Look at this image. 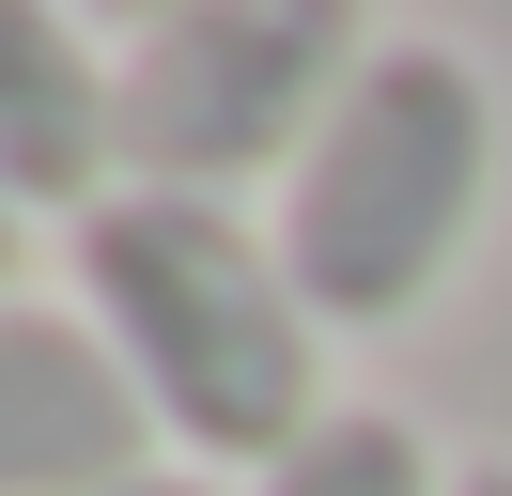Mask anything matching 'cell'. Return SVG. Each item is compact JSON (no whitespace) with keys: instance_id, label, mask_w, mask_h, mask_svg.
Here are the masks:
<instances>
[{"instance_id":"1","label":"cell","mask_w":512,"mask_h":496,"mask_svg":"<svg viewBox=\"0 0 512 496\" xmlns=\"http://www.w3.org/2000/svg\"><path fill=\"white\" fill-rule=\"evenodd\" d=\"M78 326L109 341V372L140 388L171 465L202 481H264L280 450H311L326 403V326L295 295L280 233L249 202H156L125 186L109 217H78Z\"/></svg>"},{"instance_id":"2","label":"cell","mask_w":512,"mask_h":496,"mask_svg":"<svg viewBox=\"0 0 512 496\" xmlns=\"http://www.w3.org/2000/svg\"><path fill=\"white\" fill-rule=\"evenodd\" d=\"M497 171H512V124H497L481 47H450V31H373L357 93L326 109V140L295 155V186L264 202L311 326L326 341H404L419 310L481 264Z\"/></svg>"},{"instance_id":"3","label":"cell","mask_w":512,"mask_h":496,"mask_svg":"<svg viewBox=\"0 0 512 496\" xmlns=\"http://www.w3.org/2000/svg\"><path fill=\"white\" fill-rule=\"evenodd\" d=\"M373 31L342 0H171L125 31V186L156 202H280Z\"/></svg>"},{"instance_id":"4","label":"cell","mask_w":512,"mask_h":496,"mask_svg":"<svg viewBox=\"0 0 512 496\" xmlns=\"http://www.w3.org/2000/svg\"><path fill=\"white\" fill-rule=\"evenodd\" d=\"M156 450V419H140V388L109 372V341L78 326V295H0V496H109L140 481Z\"/></svg>"},{"instance_id":"5","label":"cell","mask_w":512,"mask_h":496,"mask_svg":"<svg viewBox=\"0 0 512 496\" xmlns=\"http://www.w3.org/2000/svg\"><path fill=\"white\" fill-rule=\"evenodd\" d=\"M0 202L63 233L125 202V47L47 0H0Z\"/></svg>"},{"instance_id":"6","label":"cell","mask_w":512,"mask_h":496,"mask_svg":"<svg viewBox=\"0 0 512 496\" xmlns=\"http://www.w3.org/2000/svg\"><path fill=\"white\" fill-rule=\"evenodd\" d=\"M233 496H450V450L404 419V403H342L311 450H280L264 481H233Z\"/></svg>"},{"instance_id":"7","label":"cell","mask_w":512,"mask_h":496,"mask_svg":"<svg viewBox=\"0 0 512 496\" xmlns=\"http://www.w3.org/2000/svg\"><path fill=\"white\" fill-rule=\"evenodd\" d=\"M109 496H233V481H202V465H140V481H109Z\"/></svg>"},{"instance_id":"8","label":"cell","mask_w":512,"mask_h":496,"mask_svg":"<svg viewBox=\"0 0 512 496\" xmlns=\"http://www.w3.org/2000/svg\"><path fill=\"white\" fill-rule=\"evenodd\" d=\"M450 496H512V450H481V465H450Z\"/></svg>"},{"instance_id":"9","label":"cell","mask_w":512,"mask_h":496,"mask_svg":"<svg viewBox=\"0 0 512 496\" xmlns=\"http://www.w3.org/2000/svg\"><path fill=\"white\" fill-rule=\"evenodd\" d=\"M16 264H32V217H16V202H0V295H16Z\"/></svg>"}]
</instances>
